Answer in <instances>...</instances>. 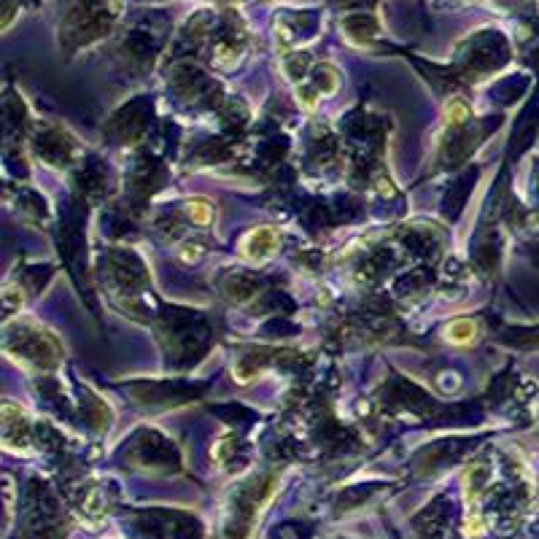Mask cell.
<instances>
[{"instance_id": "cell-1", "label": "cell", "mask_w": 539, "mask_h": 539, "mask_svg": "<svg viewBox=\"0 0 539 539\" xmlns=\"http://www.w3.org/2000/svg\"><path fill=\"white\" fill-rule=\"evenodd\" d=\"M275 243H278V237H275V232L272 229H256L253 235L246 237V253H249L251 259H262V256H267L270 251L275 249Z\"/></svg>"}, {"instance_id": "cell-2", "label": "cell", "mask_w": 539, "mask_h": 539, "mask_svg": "<svg viewBox=\"0 0 539 539\" xmlns=\"http://www.w3.org/2000/svg\"><path fill=\"white\" fill-rule=\"evenodd\" d=\"M472 332H475V327L469 324V321H458V324H453L451 329H448V337L451 340H472Z\"/></svg>"}, {"instance_id": "cell-3", "label": "cell", "mask_w": 539, "mask_h": 539, "mask_svg": "<svg viewBox=\"0 0 539 539\" xmlns=\"http://www.w3.org/2000/svg\"><path fill=\"white\" fill-rule=\"evenodd\" d=\"M189 210H192V216H194L197 224H203V227L210 224V216H213V213H210V205H208V203H192Z\"/></svg>"}]
</instances>
